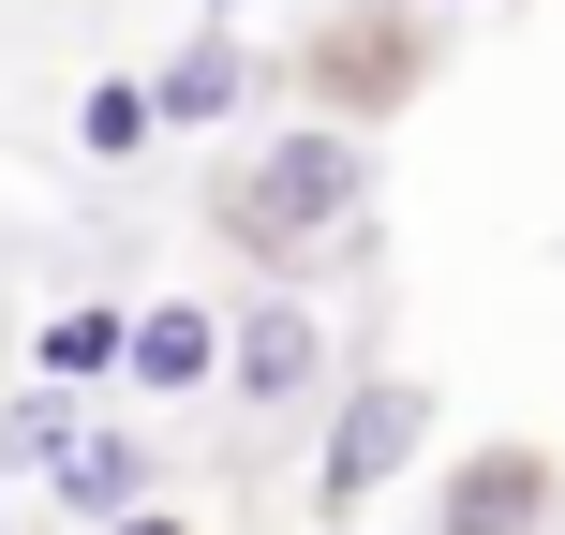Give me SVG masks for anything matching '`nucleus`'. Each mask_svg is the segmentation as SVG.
I'll use <instances>...</instances> for the list:
<instances>
[{
    "mask_svg": "<svg viewBox=\"0 0 565 535\" xmlns=\"http://www.w3.org/2000/svg\"><path fill=\"white\" fill-rule=\"evenodd\" d=\"M358 224H372V135L358 119H282L209 194V238L238 268H268V282H312L328 254H358Z\"/></svg>",
    "mask_w": 565,
    "mask_h": 535,
    "instance_id": "obj_1",
    "label": "nucleus"
},
{
    "mask_svg": "<svg viewBox=\"0 0 565 535\" xmlns=\"http://www.w3.org/2000/svg\"><path fill=\"white\" fill-rule=\"evenodd\" d=\"M431 447V387L417 372H342V402H328V447H312V506H372V491L402 477V461Z\"/></svg>",
    "mask_w": 565,
    "mask_h": 535,
    "instance_id": "obj_2",
    "label": "nucleus"
},
{
    "mask_svg": "<svg viewBox=\"0 0 565 535\" xmlns=\"http://www.w3.org/2000/svg\"><path fill=\"white\" fill-rule=\"evenodd\" d=\"M431 30H447V15H417V0H358V15L312 30L298 75L328 89L342 119H387V105H417V89H431Z\"/></svg>",
    "mask_w": 565,
    "mask_h": 535,
    "instance_id": "obj_3",
    "label": "nucleus"
},
{
    "mask_svg": "<svg viewBox=\"0 0 565 535\" xmlns=\"http://www.w3.org/2000/svg\"><path fill=\"white\" fill-rule=\"evenodd\" d=\"M328 372H342V342H328V312H312L298 282H268V298L224 328V402H254V417H282V402H328Z\"/></svg>",
    "mask_w": 565,
    "mask_h": 535,
    "instance_id": "obj_4",
    "label": "nucleus"
},
{
    "mask_svg": "<svg viewBox=\"0 0 565 535\" xmlns=\"http://www.w3.org/2000/svg\"><path fill=\"white\" fill-rule=\"evenodd\" d=\"M149 461H164V447H149V431H119L105 402H89V431H75L30 491H45L60 521H135V506H149Z\"/></svg>",
    "mask_w": 565,
    "mask_h": 535,
    "instance_id": "obj_5",
    "label": "nucleus"
},
{
    "mask_svg": "<svg viewBox=\"0 0 565 535\" xmlns=\"http://www.w3.org/2000/svg\"><path fill=\"white\" fill-rule=\"evenodd\" d=\"M119 387H149V402H209V387H224V312H209V298H149L135 342H119Z\"/></svg>",
    "mask_w": 565,
    "mask_h": 535,
    "instance_id": "obj_6",
    "label": "nucleus"
},
{
    "mask_svg": "<svg viewBox=\"0 0 565 535\" xmlns=\"http://www.w3.org/2000/svg\"><path fill=\"white\" fill-rule=\"evenodd\" d=\"M551 506H565V477L536 447H477V461L431 477V521H447V535H507V521H551Z\"/></svg>",
    "mask_w": 565,
    "mask_h": 535,
    "instance_id": "obj_7",
    "label": "nucleus"
},
{
    "mask_svg": "<svg viewBox=\"0 0 565 535\" xmlns=\"http://www.w3.org/2000/svg\"><path fill=\"white\" fill-rule=\"evenodd\" d=\"M149 105H164V135H224V119H238V105H254V45H238V30H224V15H209V30H194V45H179V60H164V75H149Z\"/></svg>",
    "mask_w": 565,
    "mask_h": 535,
    "instance_id": "obj_8",
    "label": "nucleus"
},
{
    "mask_svg": "<svg viewBox=\"0 0 565 535\" xmlns=\"http://www.w3.org/2000/svg\"><path fill=\"white\" fill-rule=\"evenodd\" d=\"M119 342H135L119 298H60L45 328H30V372H60V387H119Z\"/></svg>",
    "mask_w": 565,
    "mask_h": 535,
    "instance_id": "obj_9",
    "label": "nucleus"
},
{
    "mask_svg": "<svg viewBox=\"0 0 565 535\" xmlns=\"http://www.w3.org/2000/svg\"><path fill=\"white\" fill-rule=\"evenodd\" d=\"M149 135H164V105H149V75H89V89H75V149H89V164H135Z\"/></svg>",
    "mask_w": 565,
    "mask_h": 535,
    "instance_id": "obj_10",
    "label": "nucleus"
},
{
    "mask_svg": "<svg viewBox=\"0 0 565 535\" xmlns=\"http://www.w3.org/2000/svg\"><path fill=\"white\" fill-rule=\"evenodd\" d=\"M417 15H477V0H417Z\"/></svg>",
    "mask_w": 565,
    "mask_h": 535,
    "instance_id": "obj_11",
    "label": "nucleus"
}]
</instances>
